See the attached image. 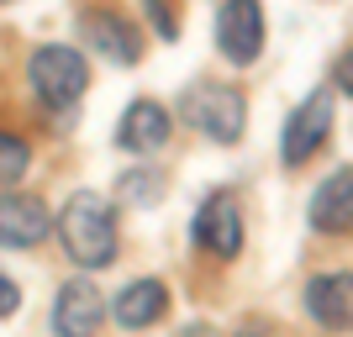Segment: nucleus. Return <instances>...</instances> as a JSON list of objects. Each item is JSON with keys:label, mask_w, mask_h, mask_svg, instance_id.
<instances>
[{"label": "nucleus", "mask_w": 353, "mask_h": 337, "mask_svg": "<svg viewBox=\"0 0 353 337\" xmlns=\"http://www.w3.org/2000/svg\"><path fill=\"white\" fill-rule=\"evenodd\" d=\"M59 243L85 274L117 264V201L101 190H74L59 211Z\"/></svg>", "instance_id": "nucleus-1"}, {"label": "nucleus", "mask_w": 353, "mask_h": 337, "mask_svg": "<svg viewBox=\"0 0 353 337\" xmlns=\"http://www.w3.org/2000/svg\"><path fill=\"white\" fill-rule=\"evenodd\" d=\"M27 85L48 111H69L90 90V63L69 43H43V48H32V59H27Z\"/></svg>", "instance_id": "nucleus-2"}, {"label": "nucleus", "mask_w": 353, "mask_h": 337, "mask_svg": "<svg viewBox=\"0 0 353 337\" xmlns=\"http://www.w3.org/2000/svg\"><path fill=\"white\" fill-rule=\"evenodd\" d=\"M179 116L190 121L201 137L232 147L237 137H243V127H248V101H243L232 85L195 79V85H185V95H179Z\"/></svg>", "instance_id": "nucleus-3"}, {"label": "nucleus", "mask_w": 353, "mask_h": 337, "mask_svg": "<svg viewBox=\"0 0 353 337\" xmlns=\"http://www.w3.org/2000/svg\"><path fill=\"white\" fill-rule=\"evenodd\" d=\"M216 53L232 69L264 59V6L259 0H221L216 11Z\"/></svg>", "instance_id": "nucleus-4"}, {"label": "nucleus", "mask_w": 353, "mask_h": 337, "mask_svg": "<svg viewBox=\"0 0 353 337\" xmlns=\"http://www.w3.org/2000/svg\"><path fill=\"white\" fill-rule=\"evenodd\" d=\"M327 132H332V90H311L306 101L290 111V121H285V132H280L285 169L311 163V159H316V147L327 143Z\"/></svg>", "instance_id": "nucleus-5"}, {"label": "nucleus", "mask_w": 353, "mask_h": 337, "mask_svg": "<svg viewBox=\"0 0 353 337\" xmlns=\"http://www.w3.org/2000/svg\"><path fill=\"white\" fill-rule=\"evenodd\" d=\"M190 243L201 253H211V258H237L243 253V211H237V201L227 190L201 201V211L190 221Z\"/></svg>", "instance_id": "nucleus-6"}, {"label": "nucleus", "mask_w": 353, "mask_h": 337, "mask_svg": "<svg viewBox=\"0 0 353 337\" xmlns=\"http://www.w3.org/2000/svg\"><path fill=\"white\" fill-rule=\"evenodd\" d=\"M101 322H105V295L85 274L63 279L53 295V337H95Z\"/></svg>", "instance_id": "nucleus-7"}, {"label": "nucleus", "mask_w": 353, "mask_h": 337, "mask_svg": "<svg viewBox=\"0 0 353 337\" xmlns=\"http://www.w3.org/2000/svg\"><path fill=\"white\" fill-rule=\"evenodd\" d=\"M79 32H85V43L95 48L105 63L132 69V63L143 59V32H137L121 11H105V6H95V11L79 16Z\"/></svg>", "instance_id": "nucleus-8"}, {"label": "nucleus", "mask_w": 353, "mask_h": 337, "mask_svg": "<svg viewBox=\"0 0 353 337\" xmlns=\"http://www.w3.org/2000/svg\"><path fill=\"white\" fill-rule=\"evenodd\" d=\"M174 137V116H169V105L163 101H132L127 111H121L117 121V147H127V153H137V159H148V153H159L163 143Z\"/></svg>", "instance_id": "nucleus-9"}, {"label": "nucleus", "mask_w": 353, "mask_h": 337, "mask_svg": "<svg viewBox=\"0 0 353 337\" xmlns=\"http://www.w3.org/2000/svg\"><path fill=\"white\" fill-rule=\"evenodd\" d=\"M53 232V211L37 195L0 190V248H37Z\"/></svg>", "instance_id": "nucleus-10"}, {"label": "nucleus", "mask_w": 353, "mask_h": 337, "mask_svg": "<svg viewBox=\"0 0 353 337\" xmlns=\"http://www.w3.org/2000/svg\"><path fill=\"white\" fill-rule=\"evenodd\" d=\"M306 316L327 332H348L353 327V274L332 269V274L306 279Z\"/></svg>", "instance_id": "nucleus-11"}, {"label": "nucleus", "mask_w": 353, "mask_h": 337, "mask_svg": "<svg viewBox=\"0 0 353 337\" xmlns=\"http://www.w3.org/2000/svg\"><path fill=\"white\" fill-rule=\"evenodd\" d=\"M306 216H311V232H322V237L353 232V169H332V174L316 185Z\"/></svg>", "instance_id": "nucleus-12"}, {"label": "nucleus", "mask_w": 353, "mask_h": 337, "mask_svg": "<svg viewBox=\"0 0 353 337\" xmlns=\"http://www.w3.org/2000/svg\"><path fill=\"white\" fill-rule=\"evenodd\" d=\"M163 311H169V285L163 279H132L127 290L111 295V316L127 332H143V327L163 322Z\"/></svg>", "instance_id": "nucleus-13"}, {"label": "nucleus", "mask_w": 353, "mask_h": 337, "mask_svg": "<svg viewBox=\"0 0 353 337\" xmlns=\"http://www.w3.org/2000/svg\"><path fill=\"white\" fill-rule=\"evenodd\" d=\"M27 163H32L27 137H16V132L0 127V185H16V179L27 174Z\"/></svg>", "instance_id": "nucleus-14"}, {"label": "nucleus", "mask_w": 353, "mask_h": 337, "mask_svg": "<svg viewBox=\"0 0 353 337\" xmlns=\"http://www.w3.org/2000/svg\"><path fill=\"white\" fill-rule=\"evenodd\" d=\"M117 190H121V201H159V195H163V174H159V169H148V174L132 169V174H121Z\"/></svg>", "instance_id": "nucleus-15"}, {"label": "nucleus", "mask_w": 353, "mask_h": 337, "mask_svg": "<svg viewBox=\"0 0 353 337\" xmlns=\"http://www.w3.org/2000/svg\"><path fill=\"white\" fill-rule=\"evenodd\" d=\"M21 311V290H16V279L0 269V316H16Z\"/></svg>", "instance_id": "nucleus-16"}, {"label": "nucleus", "mask_w": 353, "mask_h": 337, "mask_svg": "<svg viewBox=\"0 0 353 337\" xmlns=\"http://www.w3.org/2000/svg\"><path fill=\"white\" fill-rule=\"evenodd\" d=\"M148 16H153V27H159V37L169 43V37H174V16H169V6H163V0H148Z\"/></svg>", "instance_id": "nucleus-17"}, {"label": "nucleus", "mask_w": 353, "mask_h": 337, "mask_svg": "<svg viewBox=\"0 0 353 337\" xmlns=\"http://www.w3.org/2000/svg\"><path fill=\"white\" fill-rule=\"evenodd\" d=\"M332 85H338L343 95H353V48H348V53H343L338 63H332Z\"/></svg>", "instance_id": "nucleus-18"}, {"label": "nucleus", "mask_w": 353, "mask_h": 337, "mask_svg": "<svg viewBox=\"0 0 353 337\" xmlns=\"http://www.w3.org/2000/svg\"><path fill=\"white\" fill-rule=\"evenodd\" d=\"M243 337H264V332H243ZM274 337H280V332H274Z\"/></svg>", "instance_id": "nucleus-19"}, {"label": "nucleus", "mask_w": 353, "mask_h": 337, "mask_svg": "<svg viewBox=\"0 0 353 337\" xmlns=\"http://www.w3.org/2000/svg\"><path fill=\"white\" fill-rule=\"evenodd\" d=\"M0 6H11V0H0Z\"/></svg>", "instance_id": "nucleus-20"}]
</instances>
